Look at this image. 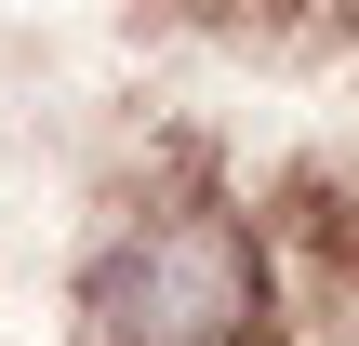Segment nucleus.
I'll return each mask as SVG.
<instances>
[{
    "label": "nucleus",
    "mask_w": 359,
    "mask_h": 346,
    "mask_svg": "<svg viewBox=\"0 0 359 346\" xmlns=\"http://www.w3.org/2000/svg\"><path fill=\"white\" fill-rule=\"evenodd\" d=\"M80 333L93 346H266V240L213 200L133 213L80 267Z\"/></svg>",
    "instance_id": "obj_1"
}]
</instances>
